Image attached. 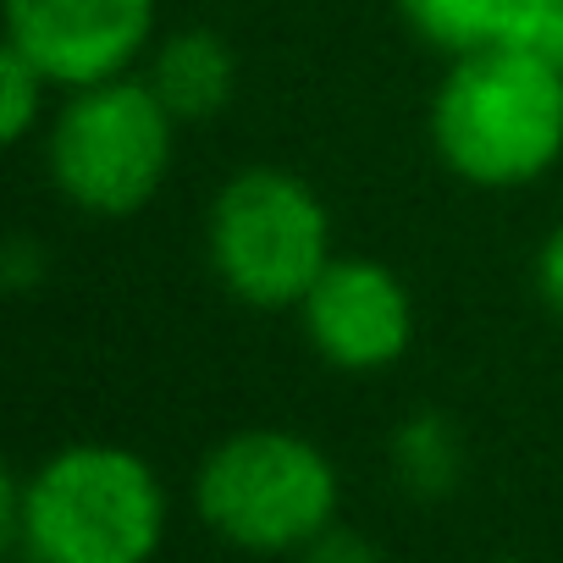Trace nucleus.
<instances>
[{"label":"nucleus","instance_id":"obj_1","mask_svg":"<svg viewBox=\"0 0 563 563\" xmlns=\"http://www.w3.org/2000/svg\"><path fill=\"white\" fill-rule=\"evenodd\" d=\"M0 530L23 563H150L166 536V486L122 442H67L0 486Z\"/></svg>","mask_w":563,"mask_h":563},{"label":"nucleus","instance_id":"obj_2","mask_svg":"<svg viewBox=\"0 0 563 563\" xmlns=\"http://www.w3.org/2000/svg\"><path fill=\"white\" fill-rule=\"evenodd\" d=\"M426 133L442 172L464 188H536L563 166V67L525 40L459 56L431 95Z\"/></svg>","mask_w":563,"mask_h":563},{"label":"nucleus","instance_id":"obj_3","mask_svg":"<svg viewBox=\"0 0 563 563\" xmlns=\"http://www.w3.org/2000/svg\"><path fill=\"white\" fill-rule=\"evenodd\" d=\"M205 260L221 294L260 316H294L338 260L332 210L288 166H238L205 210Z\"/></svg>","mask_w":563,"mask_h":563},{"label":"nucleus","instance_id":"obj_4","mask_svg":"<svg viewBox=\"0 0 563 563\" xmlns=\"http://www.w3.org/2000/svg\"><path fill=\"white\" fill-rule=\"evenodd\" d=\"M338 464L321 442L288 426H249L221 437L194 475L199 519L227 547L260 558H299L338 525Z\"/></svg>","mask_w":563,"mask_h":563},{"label":"nucleus","instance_id":"obj_5","mask_svg":"<svg viewBox=\"0 0 563 563\" xmlns=\"http://www.w3.org/2000/svg\"><path fill=\"white\" fill-rule=\"evenodd\" d=\"M183 122L161 106L144 73L89 84L62 95L45 122V177L51 188L95 221H128L155 205L177 166Z\"/></svg>","mask_w":563,"mask_h":563},{"label":"nucleus","instance_id":"obj_6","mask_svg":"<svg viewBox=\"0 0 563 563\" xmlns=\"http://www.w3.org/2000/svg\"><path fill=\"white\" fill-rule=\"evenodd\" d=\"M0 12L7 45H18L56 95L139 73L161 40V0H0Z\"/></svg>","mask_w":563,"mask_h":563},{"label":"nucleus","instance_id":"obj_7","mask_svg":"<svg viewBox=\"0 0 563 563\" xmlns=\"http://www.w3.org/2000/svg\"><path fill=\"white\" fill-rule=\"evenodd\" d=\"M294 316L310 354L343 376H382L415 349V294L376 254H338Z\"/></svg>","mask_w":563,"mask_h":563},{"label":"nucleus","instance_id":"obj_8","mask_svg":"<svg viewBox=\"0 0 563 563\" xmlns=\"http://www.w3.org/2000/svg\"><path fill=\"white\" fill-rule=\"evenodd\" d=\"M144 84L161 95V106L183 122V128H199L210 117H221L238 95V56L232 45L205 29V23H188V29H166L150 56H144Z\"/></svg>","mask_w":563,"mask_h":563},{"label":"nucleus","instance_id":"obj_9","mask_svg":"<svg viewBox=\"0 0 563 563\" xmlns=\"http://www.w3.org/2000/svg\"><path fill=\"white\" fill-rule=\"evenodd\" d=\"M393 7L426 51L459 62V56L492 51L503 40H519L525 0H393Z\"/></svg>","mask_w":563,"mask_h":563},{"label":"nucleus","instance_id":"obj_10","mask_svg":"<svg viewBox=\"0 0 563 563\" xmlns=\"http://www.w3.org/2000/svg\"><path fill=\"white\" fill-rule=\"evenodd\" d=\"M387 453H393L398 486L415 492V497H448L459 486V475H464V437L437 409H420V415L398 420Z\"/></svg>","mask_w":563,"mask_h":563},{"label":"nucleus","instance_id":"obj_11","mask_svg":"<svg viewBox=\"0 0 563 563\" xmlns=\"http://www.w3.org/2000/svg\"><path fill=\"white\" fill-rule=\"evenodd\" d=\"M51 95H56V84L18 45L0 40V139H7V144H29L34 133H45Z\"/></svg>","mask_w":563,"mask_h":563},{"label":"nucleus","instance_id":"obj_12","mask_svg":"<svg viewBox=\"0 0 563 563\" xmlns=\"http://www.w3.org/2000/svg\"><path fill=\"white\" fill-rule=\"evenodd\" d=\"M519 40L536 45L552 67H563V0H525V12H519Z\"/></svg>","mask_w":563,"mask_h":563},{"label":"nucleus","instance_id":"obj_13","mask_svg":"<svg viewBox=\"0 0 563 563\" xmlns=\"http://www.w3.org/2000/svg\"><path fill=\"white\" fill-rule=\"evenodd\" d=\"M299 563H387V558H382V547H376L371 536L332 525L327 536H316V541L299 552Z\"/></svg>","mask_w":563,"mask_h":563},{"label":"nucleus","instance_id":"obj_14","mask_svg":"<svg viewBox=\"0 0 563 563\" xmlns=\"http://www.w3.org/2000/svg\"><path fill=\"white\" fill-rule=\"evenodd\" d=\"M536 294H541V305L563 321V221L541 238V249H536Z\"/></svg>","mask_w":563,"mask_h":563},{"label":"nucleus","instance_id":"obj_15","mask_svg":"<svg viewBox=\"0 0 563 563\" xmlns=\"http://www.w3.org/2000/svg\"><path fill=\"white\" fill-rule=\"evenodd\" d=\"M45 249L34 243V238H12L7 243V254H0V282H7L12 294H29L34 282H45Z\"/></svg>","mask_w":563,"mask_h":563}]
</instances>
